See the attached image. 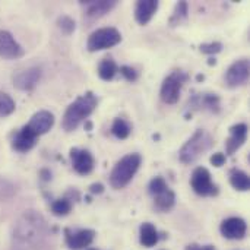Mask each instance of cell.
I'll use <instances>...</instances> for the list:
<instances>
[{
    "mask_svg": "<svg viewBox=\"0 0 250 250\" xmlns=\"http://www.w3.org/2000/svg\"><path fill=\"white\" fill-rule=\"evenodd\" d=\"M97 103H98V100L91 91L78 97L64 111L63 120H62L63 130H66V132L76 130L79 127V125L94 113Z\"/></svg>",
    "mask_w": 250,
    "mask_h": 250,
    "instance_id": "6da1fadb",
    "label": "cell"
},
{
    "mask_svg": "<svg viewBox=\"0 0 250 250\" xmlns=\"http://www.w3.org/2000/svg\"><path fill=\"white\" fill-rule=\"evenodd\" d=\"M142 164V157L139 154H127L125 155L111 170L110 174V185L113 189L120 190L126 188L132 179L135 177L136 171Z\"/></svg>",
    "mask_w": 250,
    "mask_h": 250,
    "instance_id": "7a4b0ae2",
    "label": "cell"
},
{
    "mask_svg": "<svg viewBox=\"0 0 250 250\" xmlns=\"http://www.w3.org/2000/svg\"><path fill=\"white\" fill-rule=\"evenodd\" d=\"M214 146V138L204 129H198L193 136L179 151V158L183 164L195 163L201 155L208 152Z\"/></svg>",
    "mask_w": 250,
    "mask_h": 250,
    "instance_id": "3957f363",
    "label": "cell"
},
{
    "mask_svg": "<svg viewBox=\"0 0 250 250\" xmlns=\"http://www.w3.org/2000/svg\"><path fill=\"white\" fill-rule=\"evenodd\" d=\"M120 41H122V34L117 28H113V26L100 28L89 35L86 48L91 53L101 51V50H107V48L117 45Z\"/></svg>",
    "mask_w": 250,
    "mask_h": 250,
    "instance_id": "277c9868",
    "label": "cell"
},
{
    "mask_svg": "<svg viewBox=\"0 0 250 250\" xmlns=\"http://www.w3.org/2000/svg\"><path fill=\"white\" fill-rule=\"evenodd\" d=\"M189 81V75L185 73L183 70H174L171 72L161 85V100L166 104H176L180 98V92L183 85Z\"/></svg>",
    "mask_w": 250,
    "mask_h": 250,
    "instance_id": "5b68a950",
    "label": "cell"
},
{
    "mask_svg": "<svg viewBox=\"0 0 250 250\" xmlns=\"http://www.w3.org/2000/svg\"><path fill=\"white\" fill-rule=\"evenodd\" d=\"M192 189L199 196H217L220 193L218 186L212 182L211 173L205 167H198L190 177Z\"/></svg>",
    "mask_w": 250,
    "mask_h": 250,
    "instance_id": "8992f818",
    "label": "cell"
},
{
    "mask_svg": "<svg viewBox=\"0 0 250 250\" xmlns=\"http://www.w3.org/2000/svg\"><path fill=\"white\" fill-rule=\"evenodd\" d=\"M250 64L248 59H240L234 62L226 72L224 81L229 88H237L249 81Z\"/></svg>",
    "mask_w": 250,
    "mask_h": 250,
    "instance_id": "52a82bcc",
    "label": "cell"
},
{
    "mask_svg": "<svg viewBox=\"0 0 250 250\" xmlns=\"http://www.w3.org/2000/svg\"><path fill=\"white\" fill-rule=\"evenodd\" d=\"M117 1L116 0H86V1H81V6L83 7V15L86 18L88 22L97 21L100 18H103L105 13H108L110 10H113L116 7Z\"/></svg>",
    "mask_w": 250,
    "mask_h": 250,
    "instance_id": "ba28073f",
    "label": "cell"
},
{
    "mask_svg": "<svg viewBox=\"0 0 250 250\" xmlns=\"http://www.w3.org/2000/svg\"><path fill=\"white\" fill-rule=\"evenodd\" d=\"M70 161H72L73 170L81 176L89 174L95 167V160L88 149L72 148L70 149Z\"/></svg>",
    "mask_w": 250,
    "mask_h": 250,
    "instance_id": "9c48e42d",
    "label": "cell"
},
{
    "mask_svg": "<svg viewBox=\"0 0 250 250\" xmlns=\"http://www.w3.org/2000/svg\"><path fill=\"white\" fill-rule=\"evenodd\" d=\"M220 231H221V234L226 239H230V240H242L246 236L248 224H246L245 220H242L239 217H230V218H227V220H224L221 223Z\"/></svg>",
    "mask_w": 250,
    "mask_h": 250,
    "instance_id": "30bf717a",
    "label": "cell"
},
{
    "mask_svg": "<svg viewBox=\"0 0 250 250\" xmlns=\"http://www.w3.org/2000/svg\"><path fill=\"white\" fill-rule=\"evenodd\" d=\"M53 125H54V116H53V113H50L47 110H41V111L35 113L31 117V120L26 125V127L38 138L40 135L47 133L53 127Z\"/></svg>",
    "mask_w": 250,
    "mask_h": 250,
    "instance_id": "8fae6325",
    "label": "cell"
},
{
    "mask_svg": "<svg viewBox=\"0 0 250 250\" xmlns=\"http://www.w3.org/2000/svg\"><path fill=\"white\" fill-rule=\"evenodd\" d=\"M95 239V231L89 229L78 230V231H70L66 230V245L72 250H81L88 248Z\"/></svg>",
    "mask_w": 250,
    "mask_h": 250,
    "instance_id": "7c38bea8",
    "label": "cell"
},
{
    "mask_svg": "<svg viewBox=\"0 0 250 250\" xmlns=\"http://www.w3.org/2000/svg\"><path fill=\"white\" fill-rule=\"evenodd\" d=\"M23 48L18 44L13 35L7 31H0V57L3 59H19L23 56Z\"/></svg>",
    "mask_w": 250,
    "mask_h": 250,
    "instance_id": "4fadbf2b",
    "label": "cell"
},
{
    "mask_svg": "<svg viewBox=\"0 0 250 250\" xmlns=\"http://www.w3.org/2000/svg\"><path fill=\"white\" fill-rule=\"evenodd\" d=\"M248 139V126L245 123H239L230 127V138L226 141V152L227 155H233L237 149L243 146Z\"/></svg>",
    "mask_w": 250,
    "mask_h": 250,
    "instance_id": "5bb4252c",
    "label": "cell"
},
{
    "mask_svg": "<svg viewBox=\"0 0 250 250\" xmlns=\"http://www.w3.org/2000/svg\"><path fill=\"white\" fill-rule=\"evenodd\" d=\"M41 78V70L38 67H31L28 70L19 72L13 78V83L21 91H32Z\"/></svg>",
    "mask_w": 250,
    "mask_h": 250,
    "instance_id": "9a60e30c",
    "label": "cell"
},
{
    "mask_svg": "<svg viewBox=\"0 0 250 250\" xmlns=\"http://www.w3.org/2000/svg\"><path fill=\"white\" fill-rule=\"evenodd\" d=\"M192 110H209L212 113L220 111V97L217 94H199L190 100Z\"/></svg>",
    "mask_w": 250,
    "mask_h": 250,
    "instance_id": "2e32d148",
    "label": "cell"
},
{
    "mask_svg": "<svg viewBox=\"0 0 250 250\" xmlns=\"http://www.w3.org/2000/svg\"><path fill=\"white\" fill-rule=\"evenodd\" d=\"M35 144H37V136L26 126H23L15 135V138L12 141V146L18 152H28L35 146Z\"/></svg>",
    "mask_w": 250,
    "mask_h": 250,
    "instance_id": "e0dca14e",
    "label": "cell"
},
{
    "mask_svg": "<svg viewBox=\"0 0 250 250\" xmlns=\"http://www.w3.org/2000/svg\"><path fill=\"white\" fill-rule=\"evenodd\" d=\"M158 9L157 0H141L135 7V18L139 25H146Z\"/></svg>",
    "mask_w": 250,
    "mask_h": 250,
    "instance_id": "ac0fdd59",
    "label": "cell"
},
{
    "mask_svg": "<svg viewBox=\"0 0 250 250\" xmlns=\"http://www.w3.org/2000/svg\"><path fill=\"white\" fill-rule=\"evenodd\" d=\"M139 240L141 245L145 248H154L160 237H158V231L157 229L151 224V223H144L139 229Z\"/></svg>",
    "mask_w": 250,
    "mask_h": 250,
    "instance_id": "d6986e66",
    "label": "cell"
},
{
    "mask_svg": "<svg viewBox=\"0 0 250 250\" xmlns=\"http://www.w3.org/2000/svg\"><path fill=\"white\" fill-rule=\"evenodd\" d=\"M174 204H176V195H174V192L170 188L167 190L161 192L160 195L154 196V205L161 212L170 211L174 207Z\"/></svg>",
    "mask_w": 250,
    "mask_h": 250,
    "instance_id": "ffe728a7",
    "label": "cell"
},
{
    "mask_svg": "<svg viewBox=\"0 0 250 250\" xmlns=\"http://www.w3.org/2000/svg\"><path fill=\"white\" fill-rule=\"evenodd\" d=\"M230 183L231 186L236 189V190H240V192H248L250 189V179L249 176L242 171V170H231L230 173Z\"/></svg>",
    "mask_w": 250,
    "mask_h": 250,
    "instance_id": "44dd1931",
    "label": "cell"
},
{
    "mask_svg": "<svg viewBox=\"0 0 250 250\" xmlns=\"http://www.w3.org/2000/svg\"><path fill=\"white\" fill-rule=\"evenodd\" d=\"M119 72V67L116 64V62L111 59V57H107L104 59L100 66H98V76L103 79V81H111L116 73Z\"/></svg>",
    "mask_w": 250,
    "mask_h": 250,
    "instance_id": "7402d4cb",
    "label": "cell"
},
{
    "mask_svg": "<svg viewBox=\"0 0 250 250\" xmlns=\"http://www.w3.org/2000/svg\"><path fill=\"white\" fill-rule=\"evenodd\" d=\"M111 133H113L117 139H126V138H129V135L132 133V126H130V123H129L127 120L117 117V119L113 122Z\"/></svg>",
    "mask_w": 250,
    "mask_h": 250,
    "instance_id": "603a6c76",
    "label": "cell"
},
{
    "mask_svg": "<svg viewBox=\"0 0 250 250\" xmlns=\"http://www.w3.org/2000/svg\"><path fill=\"white\" fill-rule=\"evenodd\" d=\"M188 13H189V9H188V3L186 1H179L174 7V12L170 18V25L171 26H177L180 25L183 21L188 19Z\"/></svg>",
    "mask_w": 250,
    "mask_h": 250,
    "instance_id": "cb8c5ba5",
    "label": "cell"
},
{
    "mask_svg": "<svg viewBox=\"0 0 250 250\" xmlns=\"http://www.w3.org/2000/svg\"><path fill=\"white\" fill-rule=\"evenodd\" d=\"M51 211L56 217H64L72 211V202L67 198L57 199L51 204Z\"/></svg>",
    "mask_w": 250,
    "mask_h": 250,
    "instance_id": "d4e9b609",
    "label": "cell"
},
{
    "mask_svg": "<svg viewBox=\"0 0 250 250\" xmlns=\"http://www.w3.org/2000/svg\"><path fill=\"white\" fill-rule=\"evenodd\" d=\"M15 111V101L10 95L0 92V117H6Z\"/></svg>",
    "mask_w": 250,
    "mask_h": 250,
    "instance_id": "484cf974",
    "label": "cell"
},
{
    "mask_svg": "<svg viewBox=\"0 0 250 250\" xmlns=\"http://www.w3.org/2000/svg\"><path fill=\"white\" fill-rule=\"evenodd\" d=\"M148 189H149V193H151L152 196H157V195H160L161 192L167 190L168 186H167V183H166V180H164L163 177L157 176V177H154V179L149 182Z\"/></svg>",
    "mask_w": 250,
    "mask_h": 250,
    "instance_id": "4316f807",
    "label": "cell"
},
{
    "mask_svg": "<svg viewBox=\"0 0 250 250\" xmlns=\"http://www.w3.org/2000/svg\"><path fill=\"white\" fill-rule=\"evenodd\" d=\"M57 25H59V28L64 32V34H72L73 31H75V28H76V23H75V21L70 18V16H67V15H63V16H60L59 19H57Z\"/></svg>",
    "mask_w": 250,
    "mask_h": 250,
    "instance_id": "83f0119b",
    "label": "cell"
},
{
    "mask_svg": "<svg viewBox=\"0 0 250 250\" xmlns=\"http://www.w3.org/2000/svg\"><path fill=\"white\" fill-rule=\"evenodd\" d=\"M199 50L205 54H217L223 50V44L218 42V41H214V42H204L201 44Z\"/></svg>",
    "mask_w": 250,
    "mask_h": 250,
    "instance_id": "f1b7e54d",
    "label": "cell"
},
{
    "mask_svg": "<svg viewBox=\"0 0 250 250\" xmlns=\"http://www.w3.org/2000/svg\"><path fill=\"white\" fill-rule=\"evenodd\" d=\"M120 73H122V76H123L126 81H129V82H135V81H138V78H139L138 70H136L135 67H132V66H122V67H120Z\"/></svg>",
    "mask_w": 250,
    "mask_h": 250,
    "instance_id": "f546056e",
    "label": "cell"
},
{
    "mask_svg": "<svg viewBox=\"0 0 250 250\" xmlns=\"http://www.w3.org/2000/svg\"><path fill=\"white\" fill-rule=\"evenodd\" d=\"M227 161V157L223 154V152H215L212 157H211V164L214 167H223Z\"/></svg>",
    "mask_w": 250,
    "mask_h": 250,
    "instance_id": "4dcf8cb0",
    "label": "cell"
},
{
    "mask_svg": "<svg viewBox=\"0 0 250 250\" xmlns=\"http://www.w3.org/2000/svg\"><path fill=\"white\" fill-rule=\"evenodd\" d=\"M89 192L94 193V195H100V193L104 192V186L101 183H94V185L89 186Z\"/></svg>",
    "mask_w": 250,
    "mask_h": 250,
    "instance_id": "1f68e13d",
    "label": "cell"
},
{
    "mask_svg": "<svg viewBox=\"0 0 250 250\" xmlns=\"http://www.w3.org/2000/svg\"><path fill=\"white\" fill-rule=\"evenodd\" d=\"M186 250H215L214 246H211V245H208V246H196V245H190V246H188Z\"/></svg>",
    "mask_w": 250,
    "mask_h": 250,
    "instance_id": "d6a6232c",
    "label": "cell"
},
{
    "mask_svg": "<svg viewBox=\"0 0 250 250\" xmlns=\"http://www.w3.org/2000/svg\"><path fill=\"white\" fill-rule=\"evenodd\" d=\"M215 63H217V62H215V59H209V62H208V64H211V66H212V64H215Z\"/></svg>",
    "mask_w": 250,
    "mask_h": 250,
    "instance_id": "836d02e7",
    "label": "cell"
},
{
    "mask_svg": "<svg viewBox=\"0 0 250 250\" xmlns=\"http://www.w3.org/2000/svg\"><path fill=\"white\" fill-rule=\"evenodd\" d=\"M88 250H97V249H88Z\"/></svg>",
    "mask_w": 250,
    "mask_h": 250,
    "instance_id": "e575fe53",
    "label": "cell"
}]
</instances>
